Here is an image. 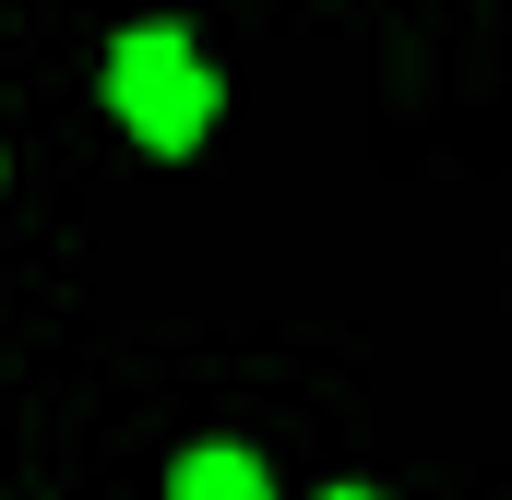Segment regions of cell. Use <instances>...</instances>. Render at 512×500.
<instances>
[{
  "mask_svg": "<svg viewBox=\"0 0 512 500\" xmlns=\"http://www.w3.org/2000/svg\"><path fill=\"white\" fill-rule=\"evenodd\" d=\"M167 500H274V477H262V453H239V441H203V453H179Z\"/></svg>",
  "mask_w": 512,
  "mask_h": 500,
  "instance_id": "7a4b0ae2",
  "label": "cell"
},
{
  "mask_svg": "<svg viewBox=\"0 0 512 500\" xmlns=\"http://www.w3.org/2000/svg\"><path fill=\"white\" fill-rule=\"evenodd\" d=\"M108 108L131 120L143 155H191L203 120H215V60L179 24H131L120 48H108Z\"/></svg>",
  "mask_w": 512,
  "mask_h": 500,
  "instance_id": "6da1fadb",
  "label": "cell"
},
{
  "mask_svg": "<svg viewBox=\"0 0 512 500\" xmlns=\"http://www.w3.org/2000/svg\"><path fill=\"white\" fill-rule=\"evenodd\" d=\"M322 500H382V489H322Z\"/></svg>",
  "mask_w": 512,
  "mask_h": 500,
  "instance_id": "3957f363",
  "label": "cell"
}]
</instances>
